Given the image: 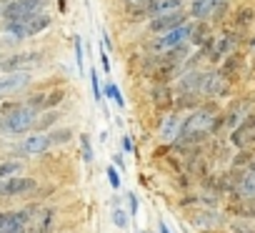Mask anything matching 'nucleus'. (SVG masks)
Listing matches in <instances>:
<instances>
[{"label": "nucleus", "mask_w": 255, "mask_h": 233, "mask_svg": "<svg viewBox=\"0 0 255 233\" xmlns=\"http://www.w3.org/2000/svg\"><path fill=\"white\" fill-rule=\"evenodd\" d=\"M63 100V90H55V93H50V95H45V110H50V108H55L58 103Z\"/></svg>", "instance_id": "27"}, {"label": "nucleus", "mask_w": 255, "mask_h": 233, "mask_svg": "<svg viewBox=\"0 0 255 233\" xmlns=\"http://www.w3.org/2000/svg\"><path fill=\"white\" fill-rule=\"evenodd\" d=\"M35 181L33 178H5V181H0V196H25L30 191H35Z\"/></svg>", "instance_id": "8"}, {"label": "nucleus", "mask_w": 255, "mask_h": 233, "mask_svg": "<svg viewBox=\"0 0 255 233\" xmlns=\"http://www.w3.org/2000/svg\"><path fill=\"white\" fill-rule=\"evenodd\" d=\"M193 35V25H180V28H175V30H170V33H165V35H160V40L155 43V50L158 53H165V50H175V48H183L185 45V40Z\"/></svg>", "instance_id": "7"}, {"label": "nucleus", "mask_w": 255, "mask_h": 233, "mask_svg": "<svg viewBox=\"0 0 255 233\" xmlns=\"http://www.w3.org/2000/svg\"><path fill=\"white\" fill-rule=\"evenodd\" d=\"M215 126V110L213 108H198L188 121H183V138H203Z\"/></svg>", "instance_id": "3"}, {"label": "nucleus", "mask_w": 255, "mask_h": 233, "mask_svg": "<svg viewBox=\"0 0 255 233\" xmlns=\"http://www.w3.org/2000/svg\"><path fill=\"white\" fill-rule=\"evenodd\" d=\"M20 168H23V166H20L18 161H5V163H0V181H5V178H15Z\"/></svg>", "instance_id": "19"}, {"label": "nucleus", "mask_w": 255, "mask_h": 233, "mask_svg": "<svg viewBox=\"0 0 255 233\" xmlns=\"http://www.w3.org/2000/svg\"><path fill=\"white\" fill-rule=\"evenodd\" d=\"M75 65H78V70H85V63H83V40H80V35H75Z\"/></svg>", "instance_id": "25"}, {"label": "nucleus", "mask_w": 255, "mask_h": 233, "mask_svg": "<svg viewBox=\"0 0 255 233\" xmlns=\"http://www.w3.org/2000/svg\"><path fill=\"white\" fill-rule=\"evenodd\" d=\"M233 143L238 148H248L255 143V115H248V118L233 131Z\"/></svg>", "instance_id": "10"}, {"label": "nucleus", "mask_w": 255, "mask_h": 233, "mask_svg": "<svg viewBox=\"0 0 255 233\" xmlns=\"http://www.w3.org/2000/svg\"><path fill=\"white\" fill-rule=\"evenodd\" d=\"M253 18H255V8H253V5H245V8L238 10V15H235V25H238V28H245Z\"/></svg>", "instance_id": "21"}, {"label": "nucleus", "mask_w": 255, "mask_h": 233, "mask_svg": "<svg viewBox=\"0 0 255 233\" xmlns=\"http://www.w3.org/2000/svg\"><path fill=\"white\" fill-rule=\"evenodd\" d=\"M103 95H105V98H110V100L115 103V108H125V98H123L120 88L115 85V80H110V83H105V85H103Z\"/></svg>", "instance_id": "17"}, {"label": "nucleus", "mask_w": 255, "mask_h": 233, "mask_svg": "<svg viewBox=\"0 0 255 233\" xmlns=\"http://www.w3.org/2000/svg\"><path fill=\"white\" fill-rule=\"evenodd\" d=\"M250 171H255V163H253V168H250Z\"/></svg>", "instance_id": "35"}, {"label": "nucleus", "mask_w": 255, "mask_h": 233, "mask_svg": "<svg viewBox=\"0 0 255 233\" xmlns=\"http://www.w3.org/2000/svg\"><path fill=\"white\" fill-rule=\"evenodd\" d=\"M105 176H108V183H110V188H113V191H120V188H123L120 173H118L113 166H108V168H105Z\"/></svg>", "instance_id": "24"}, {"label": "nucleus", "mask_w": 255, "mask_h": 233, "mask_svg": "<svg viewBox=\"0 0 255 233\" xmlns=\"http://www.w3.org/2000/svg\"><path fill=\"white\" fill-rule=\"evenodd\" d=\"M50 146H53V143H50L48 136L35 133V136L25 138L23 143H18V153H20V156H40V153H45Z\"/></svg>", "instance_id": "11"}, {"label": "nucleus", "mask_w": 255, "mask_h": 233, "mask_svg": "<svg viewBox=\"0 0 255 233\" xmlns=\"http://www.w3.org/2000/svg\"><path fill=\"white\" fill-rule=\"evenodd\" d=\"M160 233H170V231H168V226H165V223H160Z\"/></svg>", "instance_id": "34"}, {"label": "nucleus", "mask_w": 255, "mask_h": 233, "mask_svg": "<svg viewBox=\"0 0 255 233\" xmlns=\"http://www.w3.org/2000/svg\"><path fill=\"white\" fill-rule=\"evenodd\" d=\"M215 3H220V0H193V5H190V13L195 18H205L215 10Z\"/></svg>", "instance_id": "16"}, {"label": "nucleus", "mask_w": 255, "mask_h": 233, "mask_svg": "<svg viewBox=\"0 0 255 233\" xmlns=\"http://www.w3.org/2000/svg\"><path fill=\"white\" fill-rule=\"evenodd\" d=\"M125 3L128 5H138V8H143V10H148L153 3H155V0H125Z\"/></svg>", "instance_id": "30"}, {"label": "nucleus", "mask_w": 255, "mask_h": 233, "mask_svg": "<svg viewBox=\"0 0 255 233\" xmlns=\"http://www.w3.org/2000/svg\"><path fill=\"white\" fill-rule=\"evenodd\" d=\"M240 193L245 198H255V171H248L240 181Z\"/></svg>", "instance_id": "18"}, {"label": "nucleus", "mask_w": 255, "mask_h": 233, "mask_svg": "<svg viewBox=\"0 0 255 233\" xmlns=\"http://www.w3.org/2000/svg\"><path fill=\"white\" fill-rule=\"evenodd\" d=\"M80 146H83V158L90 163V161H93V148H90V138H88V133L80 136Z\"/></svg>", "instance_id": "26"}, {"label": "nucleus", "mask_w": 255, "mask_h": 233, "mask_svg": "<svg viewBox=\"0 0 255 233\" xmlns=\"http://www.w3.org/2000/svg\"><path fill=\"white\" fill-rule=\"evenodd\" d=\"M48 25H50V15L40 13V15H35V18H30V20L8 23V25H5V33H8V35H13V38H18V40H23V38H30V35L43 33Z\"/></svg>", "instance_id": "4"}, {"label": "nucleus", "mask_w": 255, "mask_h": 233, "mask_svg": "<svg viewBox=\"0 0 255 233\" xmlns=\"http://www.w3.org/2000/svg\"><path fill=\"white\" fill-rule=\"evenodd\" d=\"M110 218H113L115 228H128V221H130V213H128V211H123L120 206H115V208H113V213H110Z\"/></svg>", "instance_id": "22"}, {"label": "nucleus", "mask_w": 255, "mask_h": 233, "mask_svg": "<svg viewBox=\"0 0 255 233\" xmlns=\"http://www.w3.org/2000/svg\"><path fill=\"white\" fill-rule=\"evenodd\" d=\"M195 90L200 95H220L225 90V80H223L220 73H205V75H198Z\"/></svg>", "instance_id": "9"}, {"label": "nucleus", "mask_w": 255, "mask_h": 233, "mask_svg": "<svg viewBox=\"0 0 255 233\" xmlns=\"http://www.w3.org/2000/svg\"><path fill=\"white\" fill-rule=\"evenodd\" d=\"M70 136H73V133H70L68 128H58V131H53L48 138H50V143H53V146H60V143H68V141H70Z\"/></svg>", "instance_id": "23"}, {"label": "nucleus", "mask_w": 255, "mask_h": 233, "mask_svg": "<svg viewBox=\"0 0 255 233\" xmlns=\"http://www.w3.org/2000/svg\"><path fill=\"white\" fill-rule=\"evenodd\" d=\"M128 213H130V216L138 213V196L135 193H128Z\"/></svg>", "instance_id": "29"}, {"label": "nucleus", "mask_w": 255, "mask_h": 233, "mask_svg": "<svg viewBox=\"0 0 255 233\" xmlns=\"http://www.w3.org/2000/svg\"><path fill=\"white\" fill-rule=\"evenodd\" d=\"M55 121H58V113H50V115H45V118H38L35 128H50V123H55Z\"/></svg>", "instance_id": "28"}, {"label": "nucleus", "mask_w": 255, "mask_h": 233, "mask_svg": "<svg viewBox=\"0 0 255 233\" xmlns=\"http://www.w3.org/2000/svg\"><path fill=\"white\" fill-rule=\"evenodd\" d=\"M38 123V110H33L30 105H15L8 103V108H3V115H0V133L8 136H20L30 128H35Z\"/></svg>", "instance_id": "1"}, {"label": "nucleus", "mask_w": 255, "mask_h": 233, "mask_svg": "<svg viewBox=\"0 0 255 233\" xmlns=\"http://www.w3.org/2000/svg\"><path fill=\"white\" fill-rule=\"evenodd\" d=\"M180 25H185V13H183V10H178V13H173V15L153 18V23H150V30H153V33H160V35H165V33H170V30H175V28H180Z\"/></svg>", "instance_id": "12"}, {"label": "nucleus", "mask_w": 255, "mask_h": 233, "mask_svg": "<svg viewBox=\"0 0 255 233\" xmlns=\"http://www.w3.org/2000/svg\"><path fill=\"white\" fill-rule=\"evenodd\" d=\"M183 133V118L180 115H168V118L163 121V126H160V138L163 141H175L178 136Z\"/></svg>", "instance_id": "14"}, {"label": "nucleus", "mask_w": 255, "mask_h": 233, "mask_svg": "<svg viewBox=\"0 0 255 233\" xmlns=\"http://www.w3.org/2000/svg\"><path fill=\"white\" fill-rule=\"evenodd\" d=\"M30 83V73H3L0 75V95L15 93Z\"/></svg>", "instance_id": "13"}, {"label": "nucleus", "mask_w": 255, "mask_h": 233, "mask_svg": "<svg viewBox=\"0 0 255 233\" xmlns=\"http://www.w3.org/2000/svg\"><path fill=\"white\" fill-rule=\"evenodd\" d=\"M123 151H125V153H133V151H135V146H133V138H130V136H123Z\"/></svg>", "instance_id": "31"}, {"label": "nucleus", "mask_w": 255, "mask_h": 233, "mask_svg": "<svg viewBox=\"0 0 255 233\" xmlns=\"http://www.w3.org/2000/svg\"><path fill=\"white\" fill-rule=\"evenodd\" d=\"M100 65H103V70H110V58H108V53H105V50L100 53Z\"/></svg>", "instance_id": "33"}, {"label": "nucleus", "mask_w": 255, "mask_h": 233, "mask_svg": "<svg viewBox=\"0 0 255 233\" xmlns=\"http://www.w3.org/2000/svg\"><path fill=\"white\" fill-rule=\"evenodd\" d=\"M113 166H118L120 171H125V161H123V153H113Z\"/></svg>", "instance_id": "32"}, {"label": "nucleus", "mask_w": 255, "mask_h": 233, "mask_svg": "<svg viewBox=\"0 0 255 233\" xmlns=\"http://www.w3.org/2000/svg\"><path fill=\"white\" fill-rule=\"evenodd\" d=\"M90 90H93L95 103H98V105H103V85H100V75H98V70H95V68L90 70Z\"/></svg>", "instance_id": "20"}, {"label": "nucleus", "mask_w": 255, "mask_h": 233, "mask_svg": "<svg viewBox=\"0 0 255 233\" xmlns=\"http://www.w3.org/2000/svg\"><path fill=\"white\" fill-rule=\"evenodd\" d=\"M48 3H50V0H10V3L3 8V18H5L8 23L30 20V18L40 15Z\"/></svg>", "instance_id": "2"}, {"label": "nucleus", "mask_w": 255, "mask_h": 233, "mask_svg": "<svg viewBox=\"0 0 255 233\" xmlns=\"http://www.w3.org/2000/svg\"><path fill=\"white\" fill-rule=\"evenodd\" d=\"M180 10V0H155V3L148 8V13L153 18H163V15H173Z\"/></svg>", "instance_id": "15"}, {"label": "nucleus", "mask_w": 255, "mask_h": 233, "mask_svg": "<svg viewBox=\"0 0 255 233\" xmlns=\"http://www.w3.org/2000/svg\"><path fill=\"white\" fill-rule=\"evenodd\" d=\"M43 60V53H15V55H8V58H0V70L5 73H28V68L38 65Z\"/></svg>", "instance_id": "5"}, {"label": "nucleus", "mask_w": 255, "mask_h": 233, "mask_svg": "<svg viewBox=\"0 0 255 233\" xmlns=\"http://www.w3.org/2000/svg\"><path fill=\"white\" fill-rule=\"evenodd\" d=\"M0 13H3V10H0Z\"/></svg>", "instance_id": "36"}, {"label": "nucleus", "mask_w": 255, "mask_h": 233, "mask_svg": "<svg viewBox=\"0 0 255 233\" xmlns=\"http://www.w3.org/2000/svg\"><path fill=\"white\" fill-rule=\"evenodd\" d=\"M30 216H33V206L23 208V211L0 213V233H25Z\"/></svg>", "instance_id": "6"}]
</instances>
